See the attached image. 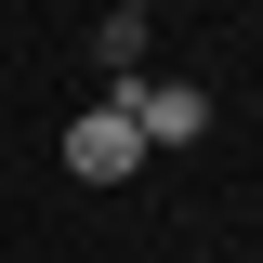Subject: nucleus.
Segmentation results:
<instances>
[{"instance_id": "f257e3e1", "label": "nucleus", "mask_w": 263, "mask_h": 263, "mask_svg": "<svg viewBox=\"0 0 263 263\" xmlns=\"http://www.w3.org/2000/svg\"><path fill=\"white\" fill-rule=\"evenodd\" d=\"M132 158H145L132 105H92V119H66V171H79V184H132Z\"/></svg>"}, {"instance_id": "f03ea898", "label": "nucleus", "mask_w": 263, "mask_h": 263, "mask_svg": "<svg viewBox=\"0 0 263 263\" xmlns=\"http://www.w3.org/2000/svg\"><path fill=\"white\" fill-rule=\"evenodd\" d=\"M132 132H145V145H197V132H211V92H197V79H145V92H132Z\"/></svg>"}]
</instances>
